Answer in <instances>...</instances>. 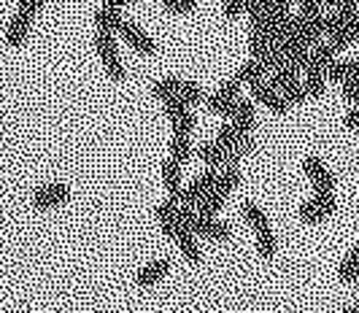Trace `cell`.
Returning <instances> with one entry per match:
<instances>
[{
	"instance_id": "29",
	"label": "cell",
	"mask_w": 359,
	"mask_h": 313,
	"mask_svg": "<svg viewBox=\"0 0 359 313\" xmlns=\"http://www.w3.org/2000/svg\"><path fill=\"white\" fill-rule=\"evenodd\" d=\"M222 11H224V17L227 19H238L241 14L249 11V0H224Z\"/></svg>"
},
{
	"instance_id": "38",
	"label": "cell",
	"mask_w": 359,
	"mask_h": 313,
	"mask_svg": "<svg viewBox=\"0 0 359 313\" xmlns=\"http://www.w3.org/2000/svg\"><path fill=\"white\" fill-rule=\"evenodd\" d=\"M343 313H359V311H357V305H354V308H346Z\"/></svg>"
},
{
	"instance_id": "21",
	"label": "cell",
	"mask_w": 359,
	"mask_h": 313,
	"mask_svg": "<svg viewBox=\"0 0 359 313\" xmlns=\"http://www.w3.org/2000/svg\"><path fill=\"white\" fill-rule=\"evenodd\" d=\"M179 100L187 109H195L200 103H205V90L198 81H181L179 84Z\"/></svg>"
},
{
	"instance_id": "23",
	"label": "cell",
	"mask_w": 359,
	"mask_h": 313,
	"mask_svg": "<svg viewBox=\"0 0 359 313\" xmlns=\"http://www.w3.org/2000/svg\"><path fill=\"white\" fill-rule=\"evenodd\" d=\"M303 87H306V95L311 97V100L322 97L324 87H327V74H322V71H306V81H303Z\"/></svg>"
},
{
	"instance_id": "8",
	"label": "cell",
	"mask_w": 359,
	"mask_h": 313,
	"mask_svg": "<svg viewBox=\"0 0 359 313\" xmlns=\"http://www.w3.org/2000/svg\"><path fill=\"white\" fill-rule=\"evenodd\" d=\"M252 97L257 100V103H262V106H268L273 113H278V116H284L292 106L287 103V97L278 92L273 84H270L268 78L265 81H259V84H254L252 87Z\"/></svg>"
},
{
	"instance_id": "6",
	"label": "cell",
	"mask_w": 359,
	"mask_h": 313,
	"mask_svg": "<svg viewBox=\"0 0 359 313\" xmlns=\"http://www.w3.org/2000/svg\"><path fill=\"white\" fill-rule=\"evenodd\" d=\"M116 38H122L127 46H130L135 55H141V57H151L154 52H157V46H154V41L149 38V33H146V30H141L138 25L127 22V19L122 22V27H119Z\"/></svg>"
},
{
	"instance_id": "7",
	"label": "cell",
	"mask_w": 359,
	"mask_h": 313,
	"mask_svg": "<svg viewBox=\"0 0 359 313\" xmlns=\"http://www.w3.org/2000/svg\"><path fill=\"white\" fill-rule=\"evenodd\" d=\"M189 230L200 235V238H208L214 240V243H227V240L233 238V232H230V224H224V221L219 219H205V216H192L189 221Z\"/></svg>"
},
{
	"instance_id": "17",
	"label": "cell",
	"mask_w": 359,
	"mask_h": 313,
	"mask_svg": "<svg viewBox=\"0 0 359 313\" xmlns=\"http://www.w3.org/2000/svg\"><path fill=\"white\" fill-rule=\"evenodd\" d=\"M235 78L241 81V84H249V87H254V84H259V81H265L268 78V68L259 62V60H246L238 71H235Z\"/></svg>"
},
{
	"instance_id": "26",
	"label": "cell",
	"mask_w": 359,
	"mask_h": 313,
	"mask_svg": "<svg viewBox=\"0 0 359 313\" xmlns=\"http://www.w3.org/2000/svg\"><path fill=\"white\" fill-rule=\"evenodd\" d=\"M327 219V214H324L319 203L316 200H308V203L300 205V221H306V224H319V221Z\"/></svg>"
},
{
	"instance_id": "15",
	"label": "cell",
	"mask_w": 359,
	"mask_h": 313,
	"mask_svg": "<svg viewBox=\"0 0 359 313\" xmlns=\"http://www.w3.org/2000/svg\"><path fill=\"white\" fill-rule=\"evenodd\" d=\"M230 119H233L235 127H238V135H252L254 125H257V111H254L252 100L241 97L238 106H235V113L230 116Z\"/></svg>"
},
{
	"instance_id": "36",
	"label": "cell",
	"mask_w": 359,
	"mask_h": 313,
	"mask_svg": "<svg viewBox=\"0 0 359 313\" xmlns=\"http://www.w3.org/2000/svg\"><path fill=\"white\" fill-rule=\"evenodd\" d=\"M292 3H297V0H276L273 6H278V8H287V11H289V6H292Z\"/></svg>"
},
{
	"instance_id": "1",
	"label": "cell",
	"mask_w": 359,
	"mask_h": 313,
	"mask_svg": "<svg viewBox=\"0 0 359 313\" xmlns=\"http://www.w3.org/2000/svg\"><path fill=\"white\" fill-rule=\"evenodd\" d=\"M243 219L249 221V227L254 230L257 238V251L262 259H273L278 251V240L273 235V227L268 221V214L259 208L257 203H243Z\"/></svg>"
},
{
	"instance_id": "33",
	"label": "cell",
	"mask_w": 359,
	"mask_h": 313,
	"mask_svg": "<svg viewBox=\"0 0 359 313\" xmlns=\"http://www.w3.org/2000/svg\"><path fill=\"white\" fill-rule=\"evenodd\" d=\"M273 3L276 0H249V17H257V14H268L270 8H273Z\"/></svg>"
},
{
	"instance_id": "27",
	"label": "cell",
	"mask_w": 359,
	"mask_h": 313,
	"mask_svg": "<svg viewBox=\"0 0 359 313\" xmlns=\"http://www.w3.org/2000/svg\"><path fill=\"white\" fill-rule=\"evenodd\" d=\"M162 8L176 14V17H184V14H192L198 8V0H162Z\"/></svg>"
},
{
	"instance_id": "22",
	"label": "cell",
	"mask_w": 359,
	"mask_h": 313,
	"mask_svg": "<svg viewBox=\"0 0 359 313\" xmlns=\"http://www.w3.org/2000/svg\"><path fill=\"white\" fill-rule=\"evenodd\" d=\"M338 276H341V281H346V284H354L359 276V243L346 254V259L341 262V267H338Z\"/></svg>"
},
{
	"instance_id": "14",
	"label": "cell",
	"mask_w": 359,
	"mask_h": 313,
	"mask_svg": "<svg viewBox=\"0 0 359 313\" xmlns=\"http://www.w3.org/2000/svg\"><path fill=\"white\" fill-rule=\"evenodd\" d=\"M162 186L168 192V200H181V192H184V184H181V165L173 162L170 157L165 160L162 165Z\"/></svg>"
},
{
	"instance_id": "10",
	"label": "cell",
	"mask_w": 359,
	"mask_h": 313,
	"mask_svg": "<svg viewBox=\"0 0 359 313\" xmlns=\"http://www.w3.org/2000/svg\"><path fill=\"white\" fill-rule=\"evenodd\" d=\"M170 259L168 257H160V259H151L149 265H144L141 270H138V276H135V284L141 286V289H149V286H154V284H160L165 276H170Z\"/></svg>"
},
{
	"instance_id": "24",
	"label": "cell",
	"mask_w": 359,
	"mask_h": 313,
	"mask_svg": "<svg viewBox=\"0 0 359 313\" xmlns=\"http://www.w3.org/2000/svg\"><path fill=\"white\" fill-rule=\"evenodd\" d=\"M179 84L181 78H160V81H154L151 84V95H154V100H160V103H165L168 97H173V95H179Z\"/></svg>"
},
{
	"instance_id": "35",
	"label": "cell",
	"mask_w": 359,
	"mask_h": 313,
	"mask_svg": "<svg viewBox=\"0 0 359 313\" xmlns=\"http://www.w3.org/2000/svg\"><path fill=\"white\" fill-rule=\"evenodd\" d=\"M130 3H135V0H103V6H108V8H125V6H130Z\"/></svg>"
},
{
	"instance_id": "37",
	"label": "cell",
	"mask_w": 359,
	"mask_h": 313,
	"mask_svg": "<svg viewBox=\"0 0 359 313\" xmlns=\"http://www.w3.org/2000/svg\"><path fill=\"white\" fill-rule=\"evenodd\" d=\"M354 284H357V311H359V276H357V281H354Z\"/></svg>"
},
{
	"instance_id": "2",
	"label": "cell",
	"mask_w": 359,
	"mask_h": 313,
	"mask_svg": "<svg viewBox=\"0 0 359 313\" xmlns=\"http://www.w3.org/2000/svg\"><path fill=\"white\" fill-rule=\"evenodd\" d=\"M95 49H97V57H100V65L106 68V76L111 81L122 84L127 78V68L125 62L119 60V46H116V36L114 33H100L95 36Z\"/></svg>"
},
{
	"instance_id": "13",
	"label": "cell",
	"mask_w": 359,
	"mask_h": 313,
	"mask_svg": "<svg viewBox=\"0 0 359 313\" xmlns=\"http://www.w3.org/2000/svg\"><path fill=\"white\" fill-rule=\"evenodd\" d=\"M33 22L36 19L25 17V14H14V19L8 22V30H6V43L11 46V49H19L25 41H27V36H30V27H33Z\"/></svg>"
},
{
	"instance_id": "32",
	"label": "cell",
	"mask_w": 359,
	"mask_h": 313,
	"mask_svg": "<svg viewBox=\"0 0 359 313\" xmlns=\"http://www.w3.org/2000/svg\"><path fill=\"white\" fill-rule=\"evenodd\" d=\"M41 6H43V0H19V14H25V17L36 19V14L41 11Z\"/></svg>"
},
{
	"instance_id": "34",
	"label": "cell",
	"mask_w": 359,
	"mask_h": 313,
	"mask_svg": "<svg viewBox=\"0 0 359 313\" xmlns=\"http://www.w3.org/2000/svg\"><path fill=\"white\" fill-rule=\"evenodd\" d=\"M343 125H346V130H357L359 127V103L348 109V113L343 116Z\"/></svg>"
},
{
	"instance_id": "20",
	"label": "cell",
	"mask_w": 359,
	"mask_h": 313,
	"mask_svg": "<svg viewBox=\"0 0 359 313\" xmlns=\"http://www.w3.org/2000/svg\"><path fill=\"white\" fill-rule=\"evenodd\" d=\"M168 157L173 162L184 165L192 157V135H173L170 138V146H168Z\"/></svg>"
},
{
	"instance_id": "5",
	"label": "cell",
	"mask_w": 359,
	"mask_h": 313,
	"mask_svg": "<svg viewBox=\"0 0 359 313\" xmlns=\"http://www.w3.org/2000/svg\"><path fill=\"white\" fill-rule=\"evenodd\" d=\"M68 200H71V186L62 184V181L38 186L33 192V208L36 211H54V208H62Z\"/></svg>"
},
{
	"instance_id": "19",
	"label": "cell",
	"mask_w": 359,
	"mask_h": 313,
	"mask_svg": "<svg viewBox=\"0 0 359 313\" xmlns=\"http://www.w3.org/2000/svg\"><path fill=\"white\" fill-rule=\"evenodd\" d=\"M348 78H359V60H338L330 71H327V81L343 84Z\"/></svg>"
},
{
	"instance_id": "11",
	"label": "cell",
	"mask_w": 359,
	"mask_h": 313,
	"mask_svg": "<svg viewBox=\"0 0 359 313\" xmlns=\"http://www.w3.org/2000/svg\"><path fill=\"white\" fill-rule=\"evenodd\" d=\"M338 49L330 43V41H322V43H316L313 49H311V60H308V68L306 71H322V74H327L338 60Z\"/></svg>"
},
{
	"instance_id": "4",
	"label": "cell",
	"mask_w": 359,
	"mask_h": 313,
	"mask_svg": "<svg viewBox=\"0 0 359 313\" xmlns=\"http://www.w3.org/2000/svg\"><path fill=\"white\" fill-rule=\"evenodd\" d=\"M216 179H219V170H214V167H205V170L200 173L192 184L184 186L179 203L187 205V208H198V205L203 203L208 195H211V189L216 186Z\"/></svg>"
},
{
	"instance_id": "28",
	"label": "cell",
	"mask_w": 359,
	"mask_h": 313,
	"mask_svg": "<svg viewBox=\"0 0 359 313\" xmlns=\"http://www.w3.org/2000/svg\"><path fill=\"white\" fill-rule=\"evenodd\" d=\"M241 135H238V127H235V122H227V125H222V130H219V135H216L214 141L219 144V146H224L227 151L235 146V141H238Z\"/></svg>"
},
{
	"instance_id": "16",
	"label": "cell",
	"mask_w": 359,
	"mask_h": 313,
	"mask_svg": "<svg viewBox=\"0 0 359 313\" xmlns=\"http://www.w3.org/2000/svg\"><path fill=\"white\" fill-rule=\"evenodd\" d=\"M122 22H125V17H122V11L119 8H108V6H100L97 8V14H95V27L100 30V33H119V27H122Z\"/></svg>"
},
{
	"instance_id": "31",
	"label": "cell",
	"mask_w": 359,
	"mask_h": 313,
	"mask_svg": "<svg viewBox=\"0 0 359 313\" xmlns=\"http://www.w3.org/2000/svg\"><path fill=\"white\" fill-rule=\"evenodd\" d=\"M300 3V17H308V19H313V17H319L322 14V0H297Z\"/></svg>"
},
{
	"instance_id": "3",
	"label": "cell",
	"mask_w": 359,
	"mask_h": 313,
	"mask_svg": "<svg viewBox=\"0 0 359 313\" xmlns=\"http://www.w3.org/2000/svg\"><path fill=\"white\" fill-rule=\"evenodd\" d=\"M241 87H243V84H241L235 76H233V78H227V81H224V84H222L214 95H208V97H205V106H208V111H211V113H216V116L230 119V116L235 113L238 100H241V95H238V92H241Z\"/></svg>"
},
{
	"instance_id": "18",
	"label": "cell",
	"mask_w": 359,
	"mask_h": 313,
	"mask_svg": "<svg viewBox=\"0 0 359 313\" xmlns=\"http://www.w3.org/2000/svg\"><path fill=\"white\" fill-rule=\"evenodd\" d=\"M227 148L219 146L216 141H208V144H203V146L198 148V157L203 160V165L205 167H214V170H219V167H224V162H227Z\"/></svg>"
},
{
	"instance_id": "9",
	"label": "cell",
	"mask_w": 359,
	"mask_h": 313,
	"mask_svg": "<svg viewBox=\"0 0 359 313\" xmlns=\"http://www.w3.org/2000/svg\"><path fill=\"white\" fill-rule=\"evenodd\" d=\"M303 170H306V176L311 179L316 192H332L335 189V176L330 173V167L324 165L319 157H306Z\"/></svg>"
},
{
	"instance_id": "12",
	"label": "cell",
	"mask_w": 359,
	"mask_h": 313,
	"mask_svg": "<svg viewBox=\"0 0 359 313\" xmlns=\"http://www.w3.org/2000/svg\"><path fill=\"white\" fill-rule=\"evenodd\" d=\"M170 238L176 240V246H179V251L184 254V259L187 262H192V265H198L200 259H203V254H200V246L198 240H195V232L181 221V227L170 235Z\"/></svg>"
},
{
	"instance_id": "30",
	"label": "cell",
	"mask_w": 359,
	"mask_h": 313,
	"mask_svg": "<svg viewBox=\"0 0 359 313\" xmlns=\"http://www.w3.org/2000/svg\"><path fill=\"white\" fill-rule=\"evenodd\" d=\"M341 90H343V97H346L351 106H357L359 103V78H348V81H343Z\"/></svg>"
},
{
	"instance_id": "25",
	"label": "cell",
	"mask_w": 359,
	"mask_h": 313,
	"mask_svg": "<svg viewBox=\"0 0 359 313\" xmlns=\"http://www.w3.org/2000/svg\"><path fill=\"white\" fill-rule=\"evenodd\" d=\"M281 95L287 97L289 106H303V103L308 100L306 87H303V81H300V78H297V81H292V84H287V87L281 90Z\"/></svg>"
}]
</instances>
